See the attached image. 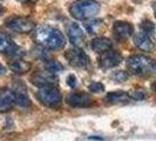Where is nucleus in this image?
<instances>
[{
	"mask_svg": "<svg viewBox=\"0 0 156 141\" xmlns=\"http://www.w3.org/2000/svg\"><path fill=\"white\" fill-rule=\"evenodd\" d=\"M32 82L38 87L55 85L56 77H55L53 73H49L48 70H45V72H41V73H35L32 77Z\"/></svg>",
	"mask_w": 156,
	"mask_h": 141,
	"instance_id": "f8f14e48",
	"label": "nucleus"
},
{
	"mask_svg": "<svg viewBox=\"0 0 156 141\" xmlns=\"http://www.w3.org/2000/svg\"><path fill=\"white\" fill-rule=\"evenodd\" d=\"M122 61V55L116 51H112V48L101 53V56L99 58V65L102 68H113L120 65Z\"/></svg>",
	"mask_w": 156,
	"mask_h": 141,
	"instance_id": "0eeeda50",
	"label": "nucleus"
},
{
	"mask_svg": "<svg viewBox=\"0 0 156 141\" xmlns=\"http://www.w3.org/2000/svg\"><path fill=\"white\" fill-rule=\"evenodd\" d=\"M129 94L126 93V92H121V91H117V92H112L108 93L106 96V101L109 102V103H120V102H125L129 100Z\"/></svg>",
	"mask_w": 156,
	"mask_h": 141,
	"instance_id": "f3484780",
	"label": "nucleus"
},
{
	"mask_svg": "<svg viewBox=\"0 0 156 141\" xmlns=\"http://www.w3.org/2000/svg\"><path fill=\"white\" fill-rule=\"evenodd\" d=\"M114 79L116 80L117 82H121V81H126L128 79V74L123 72V70H119L114 74Z\"/></svg>",
	"mask_w": 156,
	"mask_h": 141,
	"instance_id": "5701e85b",
	"label": "nucleus"
},
{
	"mask_svg": "<svg viewBox=\"0 0 156 141\" xmlns=\"http://www.w3.org/2000/svg\"><path fill=\"white\" fill-rule=\"evenodd\" d=\"M151 7L154 9V14H155V16H156V1H153V2H151Z\"/></svg>",
	"mask_w": 156,
	"mask_h": 141,
	"instance_id": "bb28decb",
	"label": "nucleus"
},
{
	"mask_svg": "<svg viewBox=\"0 0 156 141\" xmlns=\"http://www.w3.org/2000/svg\"><path fill=\"white\" fill-rule=\"evenodd\" d=\"M135 1H140V0H135Z\"/></svg>",
	"mask_w": 156,
	"mask_h": 141,
	"instance_id": "c85d7f7f",
	"label": "nucleus"
},
{
	"mask_svg": "<svg viewBox=\"0 0 156 141\" xmlns=\"http://www.w3.org/2000/svg\"><path fill=\"white\" fill-rule=\"evenodd\" d=\"M4 12H5V8L0 5V16H2V14H4Z\"/></svg>",
	"mask_w": 156,
	"mask_h": 141,
	"instance_id": "cd10ccee",
	"label": "nucleus"
},
{
	"mask_svg": "<svg viewBox=\"0 0 156 141\" xmlns=\"http://www.w3.org/2000/svg\"><path fill=\"white\" fill-rule=\"evenodd\" d=\"M9 68L13 70L14 73H18V74H23V73H26L27 70L31 68V63H25L23 60H19L16 59L13 63H9Z\"/></svg>",
	"mask_w": 156,
	"mask_h": 141,
	"instance_id": "a211bd4d",
	"label": "nucleus"
},
{
	"mask_svg": "<svg viewBox=\"0 0 156 141\" xmlns=\"http://www.w3.org/2000/svg\"><path fill=\"white\" fill-rule=\"evenodd\" d=\"M103 88H105V86L101 82H93V84L89 85V91L93 92V93H99V92L103 91Z\"/></svg>",
	"mask_w": 156,
	"mask_h": 141,
	"instance_id": "4be33fe9",
	"label": "nucleus"
},
{
	"mask_svg": "<svg viewBox=\"0 0 156 141\" xmlns=\"http://www.w3.org/2000/svg\"><path fill=\"white\" fill-rule=\"evenodd\" d=\"M13 103H14V101H13L12 91L4 92V94L0 96V113H5V112H8L9 110H12Z\"/></svg>",
	"mask_w": 156,
	"mask_h": 141,
	"instance_id": "dca6fc26",
	"label": "nucleus"
},
{
	"mask_svg": "<svg viewBox=\"0 0 156 141\" xmlns=\"http://www.w3.org/2000/svg\"><path fill=\"white\" fill-rule=\"evenodd\" d=\"M13 93V101L20 107H28L31 105V100L28 98V95L25 92V88H16L14 91H12Z\"/></svg>",
	"mask_w": 156,
	"mask_h": 141,
	"instance_id": "4468645a",
	"label": "nucleus"
},
{
	"mask_svg": "<svg viewBox=\"0 0 156 141\" xmlns=\"http://www.w3.org/2000/svg\"><path fill=\"white\" fill-rule=\"evenodd\" d=\"M19 2H21V4H34V2H37L38 0H18Z\"/></svg>",
	"mask_w": 156,
	"mask_h": 141,
	"instance_id": "393cba45",
	"label": "nucleus"
},
{
	"mask_svg": "<svg viewBox=\"0 0 156 141\" xmlns=\"http://www.w3.org/2000/svg\"><path fill=\"white\" fill-rule=\"evenodd\" d=\"M0 52L13 58H21L25 54L23 49L16 46L13 40L6 35H0Z\"/></svg>",
	"mask_w": 156,
	"mask_h": 141,
	"instance_id": "6e6552de",
	"label": "nucleus"
},
{
	"mask_svg": "<svg viewBox=\"0 0 156 141\" xmlns=\"http://www.w3.org/2000/svg\"><path fill=\"white\" fill-rule=\"evenodd\" d=\"M102 26H103L102 20H93L86 24V30L89 34H96L101 31Z\"/></svg>",
	"mask_w": 156,
	"mask_h": 141,
	"instance_id": "6ab92c4d",
	"label": "nucleus"
},
{
	"mask_svg": "<svg viewBox=\"0 0 156 141\" xmlns=\"http://www.w3.org/2000/svg\"><path fill=\"white\" fill-rule=\"evenodd\" d=\"M34 40L45 48L48 49H61L66 40L59 30L51 26H40L34 31Z\"/></svg>",
	"mask_w": 156,
	"mask_h": 141,
	"instance_id": "f257e3e1",
	"label": "nucleus"
},
{
	"mask_svg": "<svg viewBox=\"0 0 156 141\" xmlns=\"http://www.w3.org/2000/svg\"><path fill=\"white\" fill-rule=\"evenodd\" d=\"M100 12V4L96 0H76L69 7V13L74 19L87 20Z\"/></svg>",
	"mask_w": 156,
	"mask_h": 141,
	"instance_id": "f03ea898",
	"label": "nucleus"
},
{
	"mask_svg": "<svg viewBox=\"0 0 156 141\" xmlns=\"http://www.w3.org/2000/svg\"><path fill=\"white\" fill-rule=\"evenodd\" d=\"M6 27L11 31L25 34V33H30L35 28V24L32 21L31 19L25 18V16H12L6 20Z\"/></svg>",
	"mask_w": 156,
	"mask_h": 141,
	"instance_id": "39448f33",
	"label": "nucleus"
},
{
	"mask_svg": "<svg viewBox=\"0 0 156 141\" xmlns=\"http://www.w3.org/2000/svg\"><path fill=\"white\" fill-rule=\"evenodd\" d=\"M37 98L44 106L49 108H58L62 102V95L55 85L40 87L37 92Z\"/></svg>",
	"mask_w": 156,
	"mask_h": 141,
	"instance_id": "20e7f679",
	"label": "nucleus"
},
{
	"mask_svg": "<svg viewBox=\"0 0 156 141\" xmlns=\"http://www.w3.org/2000/svg\"><path fill=\"white\" fill-rule=\"evenodd\" d=\"M134 44L137 48H140L141 51H144V52H151L154 49V47H155L154 42L150 39V37L144 32H140V33L135 34Z\"/></svg>",
	"mask_w": 156,
	"mask_h": 141,
	"instance_id": "ddd939ff",
	"label": "nucleus"
},
{
	"mask_svg": "<svg viewBox=\"0 0 156 141\" xmlns=\"http://www.w3.org/2000/svg\"><path fill=\"white\" fill-rule=\"evenodd\" d=\"M90 47L96 53H103L112 48V41L108 38H96L92 40Z\"/></svg>",
	"mask_w": 156,
	"mask_h": 141,
	"instance_id": "2eb2a0df",
	"label": "nucleus"
},
{
	"mask_svg": "<svg viewBox=\"0 0 156 141\" xmlns=\"http://www.w3.org/2000/svg\"><path fill=\"white\" fill-rule=\"evenodd\" d=\"M67 103L72 107H89L93 105L90 95L86 93H73L67 96Z\"/></svg>",
	"mask_w": 156,
	"mask_h": 141,
	"instance_id": "9d476101",
	"label": "nucleus"
},
{
	"mask_svg": "<svg viewBox=\"0 0 156 141\" xmlns=\"http://www.w3.org/2000/svg\"><path fill=\"white\" fill-rule=\"evenodd\" d=\"M67 84H68L70 87H75L76 86V78H75L73 74L68 75V78H67Z\"/></svg>",
	"mask_w": 156,
	"mask_h": 141,
	"instance_id": "b1692460",
	"label": "nucleus"
},
{
	"mask_svg": "<svg viewBox=\"0 0 156 141\" xmlns=\"http://www.w3.org/2000/svg\"><path fill=\"white\" fill-rule=\"evenodd\" d=\"M45 68H46L49 73H58V72H61L62 70V65L59 63V61H56V60H48L46 63H45Z\"/></svg>",
	"mask_w": 156,
	"mask_h": 141,
	"instance_id": "aec40b11",
	"label": "nucleus"
},
{
	"mask_svg": "<svg viewBox=\"0 0 156 141\" xmlns=\"http://www.w3.org/2000/svg\"><path fill=\"white\" fill-rule=\"evenodd\" d=\"M65 58L67 59V61L69 65L74 67H80V68H85L89 65V58L88 55L81 51L79 47L75 48H70L65 53Z\"/></svg>",
	"mask_w": 156,
	"mask_h": 141,
	"instance_id": "423d86ee",
	"label": "nucleus"
},
{
	"mask_svg": "<svg viewBox=\"0 0 156 141\" xmlns=\"http://www.w3.org/2000/svg\"><path fill=\"white\" fill-rule=\"evenodd\" d=\"M140 27L142 32L147 33V34H153L154 31H155V25L151 23L150 20H143L142 23L140 24Z\"/></svg>",
	"mask_w": 156,
	"mask_h": 141,
	"instance_id": "412c9836",
	"label": "nucleus"
},
{
	"mask_svg": "<svg viewBox=\"0 0 156 141\" xmlns=\"http://www.w3.org/2000/svg\"><path fill=\"white\" fill-rule=\"evenodd\" d=\"M67 35L74 47H81L85 44V34L78 24L70 23L67 26Z\"/></svg>",
	"mask_w": 156,
	"mask_h": 141,
	"instance_id": "1a4fd4ad",
	"label": "nucleus"
},
{
	"mask_svg": "<svg viewBox=\"0 0 156 141\" xmlns=\"http://www.w3.org/2000/svg\"><path fill=\"white\" fill-rule=\"evenodd\" d=\"M113 32L114 35L119 40H127L134 32L133 25L126 21H116L113 25Z\"/></svg>",
	"mask_w": 156,
	"mask_h": 141,
	"instance_id": "9b49d317",
	"label": "nucleus"
},
{
	"mask_svg": "<svg viewBox=\"0 0 156 141\" xmlns=\"http://www.w3.org/2000/svg\"><path fill=\"white\" fill-rule=\"evenodd\" d=\"M129 70L137 75H149L156 73V61L144 55H134L127 61Z\"/></svg>",
	"mask_w": 156,
	"mask_h": 141,
	"instance_id": "7ed1b4c3",
	"label": "nucleus"
},
{
	"mask_svg": "<svg viewBox=\"0 0 156 141\" xmlns=\"http://www.w3.org/2000/svg\"><path fill=\"white\" fill-rule=\"evenodd\" d=\"M5 72H6V70H5V67H4V66H2L1 63H0V75L5 74Z\"/></svg>",
	"mask_w": 156,
	"mask_h": 141,
	"instance_id": "a878e982",
	"label": "nucleus"
}]
</instances>
